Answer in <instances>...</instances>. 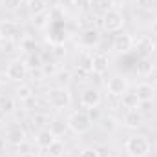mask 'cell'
Listing matches in <instances>:
<instances>
[{
  "label": "cell",
  "instance_id": "1",
  "mask_svg": "<svg viewBox=\"0 0 157 157\" xmlns=\"http://www.w3.org/2000/svg\"><path fill=\"white\" fill-rule=\"evenodd\" d=\"M126 154H130L132 157H146L152 152V143L146 135H132L126 144Z\"/></svg>",
  "mask_w": 157,
  "mask_h": 157
},
{
  "label": "cell",
  "instance_id": "2",
  "mask_svg": "<svg viewBox=\"0 0 157 157\" xmlns=\"http://www.w3.org/2000/svg\"><path fill=\"white\" fill-rule=\"evenodd\" d=\"M66 124H68V128H70L73 133L82 135V133L90 132L93 121H91V115L86 113V112H73L70 117L66 119Z\"/></svg>",
  "mask_w": 157,
  "mask_h": 157
},
{
  "label": "cell",
  "instance_id": "3",
  "mask_svg": "<svg viewBox=\"0 0 157 157\" xmlns=\"http://www.w3.org/2000/svg\"><path fill=\"white\" fill-rule=\"evenodd\" d=\"M48 102L55 110H64L71 104V93L64 86H55L48 91Z\"/></svg>",
  "mask_w": 157,
  "mask_h": 157
},
{
  "label": "cell",
  "instance_id": "4",
  "mask_svg": "<svg viewBox=\"0 0 157 157\" xmlns=\"http://www.w3.org/2000/svg\"><path fill=\"white\" fill-rule=\"evenodd\" d=\"M28 73H29L28 64H26L24 60H20V59H13V60L7 64V68H6L7 78H9V80H15V82H22L24 78L28 77Z\"/></svg>",
  "mask_w": 157,
  "mask_h": 157
},
{
  "label": "cell",
  "instance_id": "5",
  "mask_svg": "<svg viewBox=\"0 0 157 157\" xmlns=\"http://www.w3.org/2000/svg\"><path fill=\"white\" fill-rule=\"evenodd\" d=\"M102 26L106 31H119L124 26V17L119 9H108L102 15Z\"/></svg>",
  "mask_w": 157,
  "mask_h": 157
},
{
  "label": "cell",
  "instance_id": "6",
  "mask_svg": "<svg viewBox=\"0 0 157 157\" xmlns=\"http://www.w3.org/2000/svg\"><path fill=\"white\" fill-rule=\"evenodd\" d=\"M106 90H108V93L113 95V97H122L126 91H130V82H128L126 77L115 75V77H112L106 82Z\"/></svg>",
  "mask_w": 157,
  "mask_h": 157
},
{
  "label": "cell",
  "instance_id": "7",
  "mask_svg": "<svg viewBox=\"0 0 157 157\" xmlns=\"http://www.w3.org/2000/svg\"><path fill=\"white\" fill-rule=\"evenodd\" d=\"M101 101H102V97L97 88H84L80 91V104L88 110H95L101 104Z\"/></svg>",
  "mask_w": 157,
  "mask_h": 157
},
{
  "label": "cell",
  "instance_id": "8",
  "mask_svg": "<svg viewBox=\"0 0 157 157\" xmlns=\"http://www.w3.org/2000/svg\"><path fill=\"white\" fill-rule=\"evenodd\" d=\"M55 141H57V135L49 128H40L37 132V135H35V143H37V146L40 150H48Z\"/></svg>",
  "mask_w": 157,
  "mask_h": 157
},
{
  "label": "cell",
  "instance_id": "9",
  "mask_svg": "<svg viewBox=\"0 0 157 157\" xmlns=\"http://www.w3.org/2000/svg\"><path fill=\"white\" fill-rule=\"evenodd\" d=\"M143 122H144V115L137 110H128L122 117V124L130 130H137L139 126H143Z\"/></svg>",
  "mask_w": 157,
  "mask_h": 157
},
{
  "label": "cell",
  "instance_id": "10",
  "mask_svg": "<svg viewBox=\"0 0 157 157\" xmlns=\"http://www.w3.org/2000/svg\"><path fill=\"white\" fill-rule=\"evenodd\" d=\"M132 48H133L132 35H128V33H119V35H115V39H113V49L117 53H128Z\"/></svg>",
  "mask_w": 157,
  "mask_h": 157
},
{
  "label": "cell",
  "instance_id": "11",
  "mask_svg": "<svg viewBox=\"0 0 157 157\" xmlns=\"http://www.w3.org/2000/svg\"><path fill=\"white\" fill-rule=\"evenodd\" d=\"M6 141L9 144H13V146H20L22 143H26V132H24V128H20V126L9 128L7 133H6Z\"/></svg>",
  "mask_w": 157,
  "mask_h": 157
},
{
  "label": "cell",
  "instance_id": "12",
  "mask_svg": "<svg viewBox=\"0 0 157 157\" xmlns=\"http://www.w3.org/2000/svg\"><path fill=\"white\" fill-rule=\"evenodd\" d=\"M17 33H18V26L15 22H11V20L0 22V37L4 40H13Z\"/></svg>",
  "mask_w": 157,
  "mask_h": 157
},
{
  "label": "cell",
  "instance_id": "13",
  "mask_svg": "<svg viewBox=\"0 0 157 157\" xmlns=\"http://www.w3.org/2000/svg\"><path fill=\"white\" fill-rule=\"evenodd\" d=\"M135 93H137L139 101H154L155 88H154L152 84H148V82H141V84H137Z\"/></svg>",
  "mask_w": 157,
  "mask_h": 157
},
{
  "label": "cell",
  "instance_id": "14",
  "mask_svg": "<svg viewBox=\"0 0 157 157\" xmlns=\"http://www.w3.org/2000/svg\"><path fill=\"white\" fill-rule=\"evenodd\" d=\"M80 44L82 46H86V48H91V46H95L97 42H99V31L95 29V28H88V29H84L82 33H80Z\"/></svg>",
  "mask_w": 157,
  "mask_h": 157
},
{
  "label": "cell",
  "instance_id": "15",
  "mask_svg": "<svg viewBox=\"0 0 157 157\" xmlns=\"http://www.w3.org/2000/svg\"><path fill=\"white\" fill-rule=\"evenodd\" d=\"M91 71L97 73V75H104V73L108 71V57L102 55V53L93 55V66H91Z\"/></svg>",
  "mask_w": 157,
  "mask_h": 157
},
{
  "label": "cell",
  "instance_id": "16",
  "mask_svg": "<svg viewBox=\"0 0 157 157\" xmlns=\"http://www.w3.org/2000/svg\"><path fill=\"white\" fill-rule=\"evenodd\" d=\"M121 102H122V106L128 108V110H137V106H139V97H137L135 91H126V93L121 97Z\"/></svg>",
  "mask_w": 157,
  "mask_h": 157
},
{
  "label": "cell",
  "instance_id": "17",
  "mask_svg": "<svg viewBox=\"0 0 157 157\" xmlns=\"http://www.w3.org/2000/svg\"><path fill=\"white\" fill-rule=\"evenodd\" d=\"M33 95H35V91H33V88H31L29 84H20V86L17 88V97H18L20 101H24V102L31 101Z\"/></svg>",
  "mask_w": 157,
  "mask_h": 157
},
{
  "label": "cell",
  "instance_id": "18",
  "mask_svg": "<svg viewBox=\"0 0 157 157\" xmlns=\"http://www.w3.org/2000/svg\"><path fill=\"white\" fill-rule=\"evenodd\" d=\"M28 11L31 15L44 13V11H48V4H46V0H28Z\"/></svg>",
  "mask_w": 157,
  "mask_h": 157
},
{
  "label": "cell",
  "instance_id": "19",
  "mask_svg": "<svg viewBox=\"0 0 157 157\" xmlns=\"http://www.w3.org/2000/svg\"><path fill=\"white\" fill-rule=\"evenodd\" d=\"M33 26L39 28V29H44L49 22H51V17H49V11H44V13H39V15H33Z\"/></svg>",
  "mask_w": 157,
  "mask_h": 157
},
{
  "label": "cell",
  "instance_id": "20",
  "mask_svg": "<svg viewBox=\"0 0 157 157\" xmlns=\"http://www.w3.org/2000/svg\"><path fill=\"white\" fill-rule=\"evenodd\" d=\"M77 66L80 71H91V66H93V55L90 53H82L80 59L77 60Z\"/></svg>",
  "mask_w": 157,
  "mask_h": 157
},
{
  "label": "cell",
  "instance_id": "21",
  "mask_svg": "<svg viewBox=\"0 0 157 157\" xmlns=\"http://www.w3.org/2000/svg\"><path fill=\"white\" fill-rule=\"evenodd\" d=\"M0 112L2 113H13L15 112V101L7 95H0Z\"/></svg>",
  "mask_w": 157,
  "mask_h": 157
},
{
  "label": "cell",
  "instance_id": "22",
  "mask_svg": "<svg viewBox=\"0 0 157 157\" xmlns=\"http://www.w3.org/2000/svg\"><path fill=\"white\" fill-rule=\"evenodd\" d=\"M28 70H35V68H42L44 66V60H42V57H40V53H31L29 57H28Z\"/></svg>",
  "mask_w": 157,
  "mask_h": 157
},
{
  "label": "cell",
  "instance_id": "23",
  "mask_svg": "<svg viewBox=\"0 0 157 157\" xmlns=\"http://www.w3.org/2000/svg\"><path fill=\"white\" fill-rule=\"evenodd\" d=\"M48 154H49V155H55V157H62L64 155V143L57 139V141L48 148Z\"/></svg>",
  "mask_w": 157,
  "mask_h": 157
},
{
  "label": "cell",
  "instance_id": "24",
  "mask_svg": "<svg viewBox=\"0 0 157 157\" xmlns=\"http://www.w3.org/2000/svg\"><path fill=\"white\" fill-rule=\"evenodd\" d=\"M152 70H154V64H152L148 59H143V60L137 64V71H139L141 75H150Z\"/></svg>",
  "mask_w": 157,
  "mask_h": 157
},
{
  "label": "cell",
  "instance_id": "25",
  "mask_svg": "<svg viewBox=\"0 0 157 157\" xmlns=\"http://www.w3.org/2000/svg\"><path fill=\"white\" fill-rule=\"evenodd\" d=\"M101 128H102L104 132H113V130L117 128V121L113 117H102L101 119Z\"/></svg>",
  "mask_w": 157,
  "mask_h": 157
},
{
  "label": "cell",
  "instance_id": "26",
  "mask_svg": "<svg viewBox=\"0 0 157 157\" xmlns=\"http://www.w3.org/2000/svg\"><path fill=\"white\" fill-rule=\"evenodd\" d=\"M22 2H24V0H2V4H4V7H6L7 11H17V9H20Z\"/></svg>",
  "mask_w": 157,
  "mask_h": 157
},
{
  "label": "cell",
  "instance_id": "27",
  "mask_svg": "<svg viewBox=\"0 0 157 157\" xmlns=\"http://www.w3.org/2000/svg\"><path fill=\"white\" fill-rule=\"evenodd\" d=\"M48 122V117H46V113H35L33 117H31V124L33 126H39V128H44V124Z\"/></svg>",
  "mask_w": 157,
  "mask_h": 157
},
{
  "label": "cell",
  "instance_id": "28",
  "mask_svg": "<svg viewBox=\"0 0 157 157\" xmlns=\"http://www.w3.org/2000/svg\"><path fill=\"white\" fill-rule=\"evenodd\" d=\"M49 51H51V55L57 57V59H62V57L66 55V48H64V44H55Z\"/></svg>",
  "mask_w": 157,
  "mask_h": 157
},
{
  "label": "cell",
  "instance_id": "29",
  "mask_svg": "<svg viewBox=\"0 0 157 157\" xmlns=\"http://www.w3.org/2000/svg\"><path fill=\"white\" fill-rule=\"evenodd\" d=\"M137 112H141L143 115H148V113L152 112V101H139Z\"/></svg>",
  "mask_w": 157,
  "mask_h": 157
},
{
  "label": "cell",
  "instance_id": "30",
  "mask_svg": "<svg viewBox=\"0 0 157 157\" xmlns=\"http://www.w3.org/2000/svg\"><path fill=\"white\" fill-rule=\"evenodd\" d=\"M55 75H57V78H59V82H62V84H68V82L71 80V73H70L68 70H59Z\"/></svg>",
  "mask_w": 157,
  "mask_h": 157
},
{
  "label": "cell",
  "instance_id": "31",
  "mask_svg": "<svg viewBox=\"0 0 157 157\" xmlns=\"http://www.w3.org/2000/svg\"><path fill=\"white\" fill-rule=\"evenodd\" d=\"M60 122H62V121H55V122L49 126V130H51V132H53L57 137H59V135H60V133L66 130V126H68V124H60Z\"/></svg>",
  "mask_w": 157,
  "mask_h": 157
},
{
  "label": "cell",
  "instance_id": "32",
  "mask_svg": "<svg viewBox=\"0 0 157 157\" xmlns=\"http://www.w3.org/2000/svg\"><path fill=\"white\" fill-rule=\"evenodd\" d=\"M20 48H22V49H28V51H33V49H37V44H35V40L33 39L26 37V39L20 42Z\"/></svg>",
  "mask_w": 157,
  "mask_h": 157
},
{
  "label": "cell",
  "instance_id": "33",
  "mask_svg": "<svg viewBox=\"0 0 157 157\" xmlns=\"http://www.w3.org/2000/svg\"><path fill=\"white\" fill-rule=\"evenodd\" d=\"M155 4V0H135V6L139 9H152Z\"/></svg>",
  "mask_w": 157,
  "mask_h": 157
},
{
  "label": "cell",
  "instance_id": "34",
  "mask_svg": "<svg viewBox=\"0 0 157 157\" xmlns=\"http://www.w3.org/2000/svg\"><path fill=\"white\" fill-rule=\"evenodd\" d=\"M78 157H99V154H97V148H84Z\"/></svg>",
  "mask_w": 157,
  "mask_h": 157
},
{
  "label": "cell",
  "instance_id": "35",
  "mask_svg": "<svg viewBox=\"0 0 157 157\" xmlns=\"http://www.w3.org/2000/svg\"><path fill=\"white\" fill-rule=\"evenodd\" d=\"M97 154H99V157H110V148L108 146H99Z\"/></svg>",
  "mask_w": 157,
  "mask_h": 157
},
{
  "label": "cell",
  "instance_id": "36",
  "mask_svg": "<svg viewBox=\"0 0 157 157\" xmlns=\"http://www.w3.org/2000/svg\"><path fill=\"white\" fill-rule=\"evenodd\" d=\"M2 48H4L6 51H13V48H15V42H13V40H4Z\"/></svg>",
  "mask_w": 157,
  "mask_h": 157
},
{
  "label": "cell",
  "instance_id": "37",
  "mask_svg": "<svg viewBox=\"0 0 157 157\" xmlns=\"http://www.w3.org/2000/svg\"><path fill=\"white\" fill-rule=\"evenodd\" d=\"M90 2L91 0H73V6H77V7H88Z\"/></svg>",
  "mask_w": 157,
  "mask_h": 157
},
{
  "label": "cell",
  "instance_id": "38",
  "mask_svg": "<svg viewBox=\"0 0 157 157\" xmlns=\"http://www.w3.org/2000/svg\"><path fill=\"white\" fill-rule=\"evenodd\" d=\"M152 33L157 35V18H154V22H152Z\"/></svg>",
  "mask_w": 157,
  "mask_h": 157
},
{
  "label": "cell",
  "instance_id": "39",
  "mask_svg": "<svg viewBox=\"0 0 157 157\" xmlns=\"http://www.w3.org/2000/svg\"><path fill=\"white\" fill-rule=\"evenodd\" d=\"M20 157H37L33 152H26V154H20Z\"/></svg>",
  "mask_w": 157,
  "mask_h": 157
},
{
  "label": "cell",
  "instance_id": "40",
  "mask_svg": "<svg viewBox=\"0 0 157 157\" xmlns=\"http://www.w3.org/2000/svg\"><path fill=\"white\" fill-rule=\"evenodd\" d=\"M64 4H73V0H60V6H64Z\"/></svg>",
  "mask_w": 157,
  "mask_h": 157
},
{
  "label": "cell",
  "instance_id": "41",
  "mask_svg": "<svg viewBox=\"0 0 157 157\" xmlns=\"http://www.w3.org/2000/svg\"><path fill=\"white\" fill-rule=\"evenodd\" d=\"M119 157H132V155H130V154H121Z\"/></svg>",
  "mask_w": 157,
  "mask_h": 157
},
{
  "label": "cell",
  "instance_id": "42",
  "mask_svg": "<svg viewBox=\"0 0 157 157\" xmlns=\"http://www.w3.org/2000/svg\"><path fill=\"white\" fill-rule=\"evenodd\" d=\"M2 44H4V39H2V37H0V49H2Z\"/></svg>",
  "mask_w": 157,
  "mask_h": 157
},
{
  "label": "cell",
  "instance_id": "43",
  "mask_svg": "<svg viewBox=\"0 0 157 157\" xmlns=\"http://www.w3.org/2000/svg\"><path fill=\"white\" fill-rule=\"evenodd\" d=\"M154 80H155V86H157V75H155V78H154Z\"/></svg>",
  "mask_w": 157,
  "mask_h": 157
},
{
  "label": "cell",
  "instance_id": "44",
  "mask_svg": "<svg viewBox=\"0 0 157 157\" xmlns=\"http://www.w3.org/2000/svg\"><path fill=\"white\" fill-rule=\"evenodd\" d=\"M0 91H2V82H0Z\"/></svg>",
  "mask_w": 157,
  "mask_h": 157
},
{
  "label": "cell",
  "instance_id": "45",
  "mask_svg": "<svg viewBox=\"0 0 157 157\" xmlns=\"http://www.w3.org/2000/svg\"><path fill=\"white\" fill-rule=\"evenodd\" d=\"M48 157H55V155H48Z\"/></svg>",
  "mask_w": 157,
  "mask_h": 157
}]
</instances>
